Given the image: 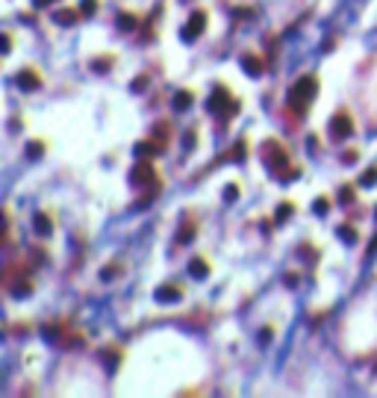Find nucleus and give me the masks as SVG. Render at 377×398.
<instances>
[{
  "instance_id": "3",
  "label": "nucleus",
  "mask_w": 377,
  "mask_h": 398,
  "mask_svg": "<svg viewBox=\"0 0 377 398\" xmlns=\"http://www.w3.org/2000/svg\"><path fill=\"white\" fill-rule=\"evenodd\" d=\"M265 162H268V168L274 174H286V168H289V154H286V148L283 145H277V142H265Z\"/></svg>"
},
{
  "instance_id": "30",
  "label": "nucleus",
  "mask_w": 377,
  "mask_h": 398,
  "mask_svg": "<svg viewBox=\"0 0 377 398\" xmlns=\"http://www.w3.org/2000/svg\"><path fill=\"white\" fill-rule=\"evenodd\" d=\"M30 154H41V145H38V142H33V145H30Z\"/></svg>"
},
{
  "instance_id": "10",
  "label": "nucleus",
  "mask_w": 377,
  "mask_h": 398,
  "mask_svg": "<svg viewBox=\"0 0 377 398\" xmlns=\"http://www.w3.org/2000/svg\"><path fill=\"white\" fill-rule=\"evenodd\" d=\"M180 298H183V292H180L177 286H171V283L156 289V301H180Z\"/></svg>"
},
{
  "instance_id": "8",
  "label": "nucleus",
  "mask_w": 377,
  "mask_h": 398,
  "mask_svg": "<svg viewBox=\"0 0 377 398\" xmlns=\"http://www.w3.org/2000/svg\"><path fill=\"white\" fill-rule=\"evenodd\" d=\"M18 83H21V89H27V92H33V89H38V86H41V80H38V74H33L30 68H27V71H21V74H18Z\"/></svg>"
},
{
  "instance_id": "6",
  "label": "nucleus",
  "mask_w": 377,
  "mask_h": 398,
  "mask_svg": "<svg viewBox=\"0 0 377 398\" xmlns=\"http://www.w3.org/2000/svg\"><path fill=\"white\" fill-rule=\"evenodd\" d=\"M130 180H133L136 186H148V183H154V180H156L154 165H151V162H138L136 168L130 171Z\"/></svg>"
},
{
  "instance_id": "22",
  "label": "nucleus",
  "mask_w": 377,
  "mask_h": 398,
  "mask_svg": "<svg viewBox=\"0 0 377 398\" xmlns=\"http://www.w3.org/2000/svg\"><path fill=\"white\" fill-rule=\"evenodd\" d=\"M339 201H342V204H351V201H354V189H351V186H342V192H339Z\"/></svg>"
},
{
  "instance_id": "12",
  "label": "nucleus",
  "mask_w": 377,
  "mask_h": 398,
  "mask_svg": "<svg viewBox=\"0 0 377 398\" xmlns=\"http://www.w3.org/2000/svg\"><path fill=\"white\" fill-rule=\"evenodd\" d=\"M159 151H162V142H138V145H136V154H138V156L159 154Z\"/></svg>"
},
{
  "instance_id": "16",
  "label": "nucleus",
  "mask_w": 377,
  "mask_h": 398,
  "mask_svg": "<svg viewBox=\"0 0 377 398\" xmlns=\"http://www.w3.org/2000/svg\"><path fill=\"white\" fill-rule=\"evenodd\" d=\"M360 183H362V186H374V183H377V165H371L368 171L362 174V177H360Z\"/></svg>"
},
{
  "instance_id": "20",
  "label": "nucleus",
  "mask_w": 377,
  "mask_h": 398,
  "mask_svg": "<svg viewBox=\"0 0 377 398\" xmlns=\"http://www.w3.org/2000/svg\"><path fill=\"white\" fill-rule=\"evenodd\" d=\"M80 12H83V15L98 12V0H83V3H80Z\"/></svg>"
},
{
  "instance_id": "11",
  "label": "nucleus",
  "mask_w": 377,
  "mask_h": 398,
  "mask_svg": "<svg viewBox=\"0 0 377 398\" xmlns=\"http://www.w3.org/2000/svg\"><path fill=\"white\" fill-rule=\"evenodd\" d=\"M192 101H195V98H192V92H186V89H183V92H177V95H174L171 106H174V109H180V112H183L186 106H192Z\"/></svg>"
},
{
  "instance_id": "9",
  "label": "nucleus",
  "mask_w": 377,
  "mask_h": 398,
  "mask_svg": "<svg viewBox=\"0 0 377 398\" xmlns=\"http://www.w3.org/2000/svg\"><path fill=\"white\" fill-rule=\"evenodd\" d=\"M77 15H83V12H80V9H59V12L53 15V21H56L59 27H68V24L77 21Z\"/></svg>"
},
{
  "instance_id": "19",
  "label": "nucleus",
  "mask_w": 377,
  "mask_h": 398,
  "mask_svg": "<svg viewBox=\"0 0 377 398\" xmlns=\"http://www.w3.org/2000/svg\"><path fill=\"white\" fill-rule=\"evenodd\" d=\"M154 139H156V142H162V139L168 142V124H156V127H154Z\"/></svg>"
},
{
  "instance_id": "24",
  "label": "nucleus",
  "mask_w": 377,
  "mask_h": 398,
  "mask_svg": "<svg viewBox=\"0 0 377 398\" xmlns=\"http://www.w3.org/2000/svg\"><path fill=\"white\" fill-rule=\"evenodd\" d=\"M342 162H345V165L357 162V151H345V154H342Z\"/></svg>"
},
{
  "instance_id": "21",
  "label": "nucleus",
  "mask_w": 377,
  "mask_h": 398,
  "mask_svg": "<svg viewBox=\"0 0 377 398\" xmlns=\"http://www.w3.org/2000/svg\"><path fill=\"white\" fill-rule=\"evenodd\" d=\"M30 289H33V283H30V280H18L15 286H12V292H15V295H24V292H30Z\"/></svg>"
},
{
  "instance_id": "2",
  "label": "nucleus",
  "mask_w": 377,
  "mask_h": 398,
  "mask_svg": "<svg viewBox=\"0 0 377 398\" xmlns=\"http://www.w3.org/2000/svg\"><path fill=\"white\" fill-rule=\"evenodd\" d=\"M209 112H215V115H221V118H233L236 112H239V101H233L230 98V92L224 86H218L212 95H209Z\"/></svg>"
},
{
  "instance_id": "25",
  "label": "nucleus",
  "mask_w": 377,
  "mask_h": 398,
  "mask_svg": "<svg viewBox=\"0 0 377 398\" xmlns=\"http://www.w3.org/2000/svg\"><path fill=\"white\" fill-rule=\"evenodd\" d=\"M289 215H292V204H286V207L277 209V218H280V222H283V218H289Z\"/></svg>"
},
{
  "instance_id": "23",
  "label": "nucleus",
  "mask_w": 377,
  "mask_h": 398,
  "mask_svg": "<svg viewBox=\"0 0 377 398\" xmlns=\"http://www.w3.org/2000/svg\"><path fill=\"white\" fill-rule=\"evenodd\" d=\"M233 198H239V186H227L224 189V201H233Z\"/></svg>"
},
{
  "instance_id": "5",
  "label": "nucleus",
  "mask_w": 377,
  "mask_h": 398,
  "mask_svg": "<svg viewBox=\"0 0 377 398\" xmlns=\"http://www.w3.org/2000/svg\"><path fill=\"white\" fill-rule=\"evenodd\" d=\"M204 30H206V12H192L188 24L183 27V38H186V41H195Z\"/></svg>"
},
{
  "instance_id": "4",
  "label": "nucleus",
  "mask_w": 377,
  "mask_h": 398,
  "mask_svg": "<svg viewBox=\"0 0 377 398\" xmlns=\"http://www.w3.org/2000/svg\"><path fill=\"white\" fill-rule=\"evenodd\" d=\"M330 133L336 139H348L354 133V121H351V115L348 112H336L333 115V121H330Z\"/></svg>"
},
{
  "instance_id": "31",
  "label": "nucleus",
  "mask_w": 377,
  "mask_h": 398,
  "mask_svg": "<svg viewBox=\"0 0 377 398\" xmlns=\"http://www.w3.org/2000/svg\"><path fill=\"white\" fill-rule=\"evenodd\" d=\"M48 3H53V0H35V6H48Z\"/></svg>"
},
{
  "instance_id": "17",
  "label": "nucleus",
  "mask_w": 377,
  "mask_h": 398,
  "mask_svg": "<svg viewBox=\"0 0 377 398\" xmlns=\"http://www.w3.org/2000/svg\"><path fill=\"white\" fill-rule=\"evenodd\" d=\"M188 239H195V227H192V225H183V230L177 233V242H188Z\"/></svg>"
},
{
  "instance_id": "13",
  "label": "nucleus",
  "mask_w": 377,
  "mask_h": 398,
  "mask_svg": "<svg viewBox=\"0 0 377 398\" xmlns=\"http://www.w3.org/2000/svg\"><path fill=\"white\" fill-rule=\"evenodd\" d=\"M33 225H35V233H41V236H44V233H51V218H48L44 212H35V215H33Z\"/></svg>"
},
{
  "instance_id": "27",
  "label": "nucleus",
  "mask_w": 377,
  "mask_h": 398,
  "mask_svg": "<svg viewBox=\"0 0 377 398\" xmlns=\"http://www.w3.org/2000/svg\"><path fill=\"white\" fill-rule=\"evenodd\" d=\"M91 68H98V71H109V59H98Z\"/></svg>"
},
{
  "instance_id": "7",
  "label": "nucleus",
  "mask_w": 377,
  "mask_h": 398,
  "mask_svg": "<svg viewBox=\"0 0 377 398\" xmlns=\"http://www.w3.org/2000/svg\"><path fill=\"white\" fill-rule=\"evenodd\" d=\"M242 68H245V74H251V77H259V74L265 71V65H262V59H259V56L248 53V56L242 59Z\"/></svg>"
},
{
  "instance_id": "15",
  "label": "nucleus",
  "mask_w": 377,
  "mask_h": 398,
  "mask_svg": "<svg viewBox=\"0 0 377 398\" xmlns=\"http://www.w3.org/2000/svg\"><path fill=\"white\" fill-rule=\"evenodd\" d=\"M136 24H138V21H136L133 15H130V12L118 15V27H121V30H136Z\"/></svg>"
},
{
  "instance_id": "29",
  "label": "nucleus",
  "mask_w": 377,
  "mask_h": 398,
  "mask_svg": "<svg viewBox=\"0 0 377 398\" xmlns=\"http://www.w3.org/2000/svg\"><path fill=\"white\" fill-rule=\"evenodd\" d=\"M145 83H148V80H145V77H138L136 83H133V89H136V92H142V89H145Z\"/></svg>"
},
{
  "instance_id": "1",
  "label": "nucleus",
  "mask_w": 377,
  "mask_h": 398,
  "mask_svg": "<svg viewBox=\"0 0 377 398\" xmlns=\"http://www.w3.org/2000/svg\"><path fill=\"white\" fill-rule=\"evenodd\" d=\"M315 92H318V83H315V77H298V83L289 89V106L295 112H304L307 104L315 98Z\"/></svg>"
},
{
  "instance_id": "18",
  "label": "nucleus",
  "mask_w": 377,
  "mask_h": 398,
  "mask_svg": "<svg viewBox=\"0 0 377 398\" xmlns=\"http://www.w3.org/2000/svg\"><path fill=\"white\" fill-rule=\"evenodd\" d=\"M339 236H342L345 242H357V230H351L348 225H342V227H339Z\"/></svg>"
},
{
  "instance_id": "26",
  "label": "nucleus",
  "mask_w": 377,
  "mask_h": 398,
  "mask_svg": "<svg viewBox=\"0 0 377 398\" xmlns=\"http://www.w3.org/2000/svg\"><path fill=\"white\" fill-rule=\"evenodd\" d=\"M315 212H318V215L327 212V198H318V201H315Z\"/></svg>"
},
{
  "instance_id": "28",
  "label": "nucleus",
  "mask_w": 377,
  "mask_h": 398,
  "mask_svg": "<svg viewBox=\"0 0 377 398\" xmlns=\"http://www.w3.org/2000/svg\"><path fill=\"white\" fill-rule=\"evenodd\" d=\"M103 280H112V277H115V269H112V266H109V269H103Z\"/></svg>"
},
{
  "instance_id": "14",
  "label": "nucleus",
  "mask_w": 377,
  "mask_h": 398,
  "mask_svg": "<svg viewBox=\"0 0 377 398\" xmlns=\"http://www.w3.org/2000/svg\"><path fill=\"white\" fill-rule=\"evenodd\" d=\"M188 272H192L195 277H206V275H209V266H206L204 260H192V262H188Z\"/></svg>"
}]
</instances>
